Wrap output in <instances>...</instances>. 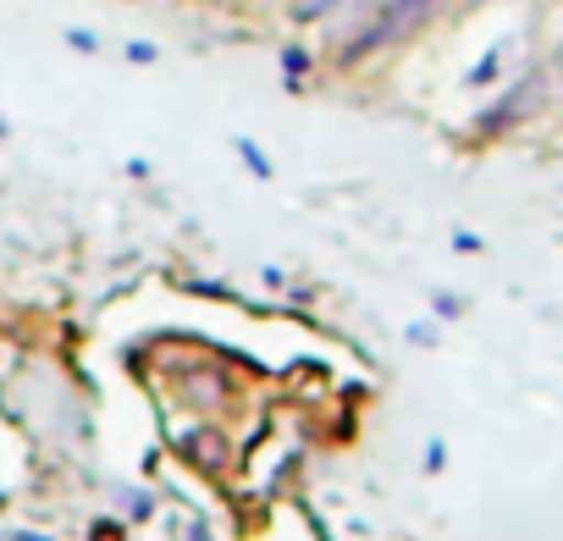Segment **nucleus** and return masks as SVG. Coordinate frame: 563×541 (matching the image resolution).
<instances>
[{
	"instance_id": "7ed1b4c3",
	"label": "nucleus",
	"mask_w": 563,
	"mask_h": 541,
	"mask_svg": "<svg viewBox=\"0 0 563 541\" xmlns=\"http://www.w3.org/2000/svg\"><path fill=\"white\" fill-rule=\"evenodd\" d=\"M310 67H316V56H310L305 45H288V51H282V84H288V89H305L299 78H310Z\"/></svg>"
},
{
	"instance_id": "20e7f679",
	"label": "nucleus",
	"mask_w": 563,
	"mask_h": 541,
	"mask_svg": "<svg viewBox=\"0 0 563 541\" xmlns=\"http://www.w3.org/2000/svg\"><path fill=\"white\" fill-rule=\"evenodd\" d=\"M62 40H67V51H78V56H95V51H100V34H89V29H67Z\"/></svg>"
},
{
	"instance_id": "0eeeda50",
	"label": "nucleus",
	"mask_w": 563,
	"mask_h": 541,
	"mask_svg": "<svg viewBox=\"0 0 563 541\" xmlns=\"http://www.w3.org/2000/svg\"><path fill=\"white\" fill-rule=\"evenodd\" d=\"M7 133H12V128H7V117H0V139H7Z\"/></svg>"
},
{
	"instance_id": "f03ea898",
	"label": "nucleus",
	"mask_w": 563,
	"mask_h": 541,
	"mask_svg": "<svg viewBox=\"0 0 563 541\" xmlns=\"http://www.w3.org/2000/svg\"><path fill=\"white\" fill-rule=\"evenodd\" d=\"M232 150H238V161L249 166V177H260V183H271V177H276L271 155H265V150H260L254 139H243V133H238V139H232Z\"/></svg>"
},
{
	"instance_id": "f257e3e1",
	"label": "nucleus",
	"mask_w": 563,
	"mask_h": 541,
	"mask_svg": "<svg viewBox=\"0 0 563 541\" xmlns=\"http://www.w3.org/2000/svg\"><path fill=\"white\" fill-rule=\"evenodd\" d=\"M343 7H349V0H288V18L310 29V23H327V18H338Z\"/></svg>"
},
{
	"instance_id": "423d86ee",
	"label": "nucleus",
	"mask_w": 563,
	"mask_h": 541,
	"mask_svg": "<svg viewBox=\"0 0 563 541\" xmlns=\"http://www.w3.org/2000/svg\"><path fill=\"white\" fill-rule=\"evenodd\" d=\"M12 541H51V536H40V530H18Z\"/></svg>"
},
{
	"instance_id": "39448f33",
	"label": "nucleus",
	"mask_w": 563,
	"mask_h": 541,
	"mask_svg": "<svg viewBox=\"0 0 563 541\" xmlns=\"http://www.w3.org/2000/svg\"><path fill=\"white\" fill-rule=\"evenodd\" d=\"M128 62H133V67H155V62H161V51H155L150 40H133V45H128Z\"/></svg>"
}]
</instances>
